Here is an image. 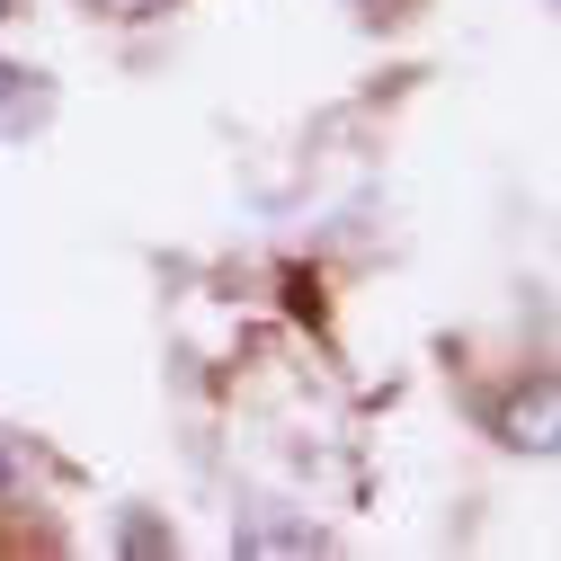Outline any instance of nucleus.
Returning <instances> with one entry per match:
<instances>
[{"label": "nucleus", "mask_w": 561, "mask_h": 561, "mask_svg": "<svg viewBox=\"0 0 561 561\" xmlns=\"http://www.w3.org/2000/svg\"><path fill=\"white\" fill-rule=\"evenodd\" d=\"M54 116V90H45V72H19V62H0V134H36Z\"/></svg>", "instance_id": "f257e3e1"}, {"label": "nucleus", "mask_w": 561, "mask_h": 561, "mask_svg": "<svg viewBox=\"0 0 561 561\" xmlns=\"http://www.w3.org/2000/svg\"><path fill=\"white\" fill-rule=\"evenodd\" d=\"M19 10H27V0H0V19H19Z\"/></svg>", "instance_id": "39448f33"}, {"label": "nucleus", "mask_w": 561, "mask_h": 561, "mask_svg": "<svg viewBox=\"0 0 561 561\" xmlns=\"http://www.w3.org/2000/svg\"><path fill=\"white\" fill-rule=\"evenodd\" d=\"M357 10H375V19H383V10H392V0H357Z\"/></svg>", "instance_id": "423d86ee"}, {"label": "nucleus", "mask_w": 561, "mask_h": 561, "mask_svg": "<svg viewBox=\"0 0 561 561\" xmlns=\"http://www.w3.org/2000/svg\"><path fill=\"white\" fill-rule=\"evenodd\" d=\"M241 552H312L321 543V526H286V517H250L241 535H232Z\"/></svg>", "instance_id": "7ed1b4c3"}, {"label": "nucleus", "mask_w": 561, "mask_h": 561, "mask_svg": "<svg viewBox=\"0 0 561 561\" xmlns=\"http://www.w3.org/2000/svg\"><path fill=\"white\" fill-rule=\"evenodd\" d=\"M107 19H152V10H170V0H99Z\"/></svg>", "instance_id": "20e7f679"}, {"label": "nucleus", "mask_w": 561, "mask_h": 561, "mask_svg": "<svg viewBox=\"0 0 561 561\" xmlns=\"http://www.w3.org/2000/svg\"><path fill=\"white\" fill-rule=\"evenodd\" d=\"M500 437H508V446H526V455H552V375H535V383L508 401Z\"/></svg>", "instance_id": "f03ea898"}]
</instances>
